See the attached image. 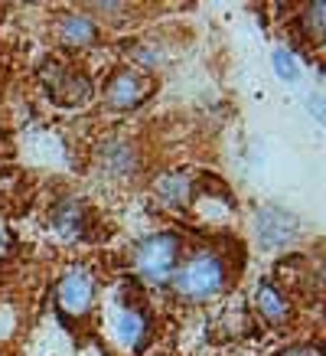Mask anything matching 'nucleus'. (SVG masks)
<instances>
[{
	"instance_id": "1",
	"label": "nucleus",
	"mask_w": 326,
	"mask_h": 356,
	"mask_svg": "<svg viewBox=\"0 0 326 356\" xmlns=\"http://www.w3.org/2000/svg\"><path fill=\"white\" fill-rule=\"evenodd\" d=\"M225 281H228L225 261L218 259V255H212V252H196L193 259L176 265L170 284H173V294L180 301L203 304L225 291Z\"/></svg>"
},
{
	"instance_id": "2",
	"label": "nucleus",
	"mask_w": 326,
	"mask_h": 356,
	"mask_svg": "<svg viewBox=\"0 0 326 356\" xmlns=\"http://www.w3.org/2000/svg\"><path fill=\"white\" fill-rule=\"evenodd\" d=\"M183 259V242L176 232H153L134 245V271L147 284H170Z\"/></svg>"
},
{
	"instance_id": "3",
	"label": "nucleus",
	"mask_w": 326,
	"mask_h": 356,
	"mask_svg": "<svg viewBox=\"0 0 326 356\" xmlns=\"http://www.w3.org/2000/svg\"><path fill=\"white\" fill-rule=\"evenodd\" d=\"M153 95V79L144 76L141 69H118L105 86V102L118 111H130L144 105Z\"/></svg>"
},
{
	"instance_id": "4",
	"label": "nucleus",
	"mask_w": 326,
	"mask_h": 356,
	"mask_svg": "<svg viewBox=\"0 0 326 356\" xmlns=\"http://www.w3.org/2000/svg\"><path fill=\"white\" fill-rule=\"evenodd\" d=\"M55 301H59V307H62L65 314L82 317V314L92 307V301H95V271L85 268V265L69 268L62 278H59Z\"/></svg>"
},
{
	"instance_id": "5",
	"label": "nucleus",
	"mask_w": 326,
	"mask_h": 356,
	"mask_svg": "<svg viewBox=\"0 0 326 356\" xmlns=\"http://www.w3.org/2000/svg\"><path fill=\"white\" fill-rule=\"evenodd\" d=\"M43 79H46V88L53 92V98H59L65 105H76V102H82V98L92 92V82H88L82 72H76V69H69V65H62V63L46 65Z\"/></svg>"
},
{
	"instance_id": "6",
	"label": "nucleus",
	"mask_w": 326,
	"mask_h": 356,
	"mask_svg": "<svg viewBox=\"0 0 326 356\" xmlns=\"http://www.w3.org/2000/svg\"><path fill=\"white\" fill-rule=\"evenodd\" d=\"M297 232H300L297 219L287 216L284 209L264 206V209L258 213V238H261V245L281 248V245H287V242H293V238H297Z\"/></svg>"
},
{
	"instance_id": "7",
	"label": "nucleus",
	"mask_w": 326,
	"mask_h": 356,
	"mask_svg": "<svg viewBox=\"0 0 326 356\" xmlns=\"http://www.w3.org/2000/svg\"><path fill=\"white\" fill-rule=\"evenodd\" d=\"M255 304H258V314L271 327L291 324L293 307H291V301H287V294H284L281 288L274 284V281H261V284H258V294H255Z\"/></svg>"
},
{
	"instance_id": "8",
	"label": "nucleus",
	"mask_w": 326,
	"mask_h": 356,
	"mask_svg": "<svg viewBox=\"0 0 326 356\" xmlns=\"http://www.w3.org/2000/svg\"><path fill=\"white\" fill-rule=\"evenodd\" d=\"M118 340L128 350H141L144 343H147V337H151V317H147V311H141V307H130V304H121L118 311Z\"/></svg>"
},
{
	"instance_id": "9",
	"label": "nucleus",
	"mask_w": 326,
	"mask_h": 356,
	"mask_svg": "<svg viewBox=\"0 0 326 356\" xmlns=\"http://www.w3.org/2000/svg\"><path fill=\"white\" fill-rule=\"evenodd\" d=\"M85 222H88V209H85V203H78L76 196H62L53 206V229L59 236L78 238L85 232Z\"/></svg>"
},
{
	"instance_id": "10",
	"label": "nucleus",
	"mask_w": 326,
	"mask_h": 356,
	"mask_svg": "<svg viewBox=\"0 0 326 356\" xmlns=\"http://www.w3.org/2000/svg\"><path fill=\"white\" fill-rule=\"evenodd\" d=\"M59 40H62L65 46H72V49L92 46V43H98V26L85 13H69V17H62V23H59Z\"/></svg>"
},
{
	"instance_id": "11",
	"label": "nucleus",
	"mask_w": 326,
	"mask_h": 356,
	"mask_svg": "<svg viewBox=\"0 0 326 356\" xmlns=\"http://www.w3.org/2000/svg\"><path fill=\"white\" fill-rule=\"evenodd\" d=\"M157 193L173 206H183L189 196H193V177L189 173H163L160 184H157Z\"/></svg>"
},
{
	"instance_id": "12",
	"label": "nucleus",
	"mask_w": 326,
	"mask_h": 356,
	"mask_svg": "<svg viewBox=\"0 0 326 356\" xmlns=\"http://www.w3.org/2000/svg\"><path fill=\"white\" fill-rule=\"evenodd\" d=\"M323 10H326L323 3H310V7H307V13H304V26L310 30V40H314V43H320V40H323V17H326Z\"/></svg>"
},
{
	"instance_id": "13",
	"label": "nucleus",
	"mask_w": 326,
	"mask_h": 356,
	"mask_svg": "<svg viewBox=\"0 0 326 356\" xmlns=\"http://www.w3.org/2000/svg\"><path fill=\"white\" fill-rule=\"evenodd\" d=\"M274 65H277V72H281L284 79H297V69H293V56L291 53L277 49V53H274Z\"/></svg>"
},
{
	"instance_id": "14",
	"label": "nucleus",
	"mask_w": 326,
	"mask_h": 356,
	"mask_svg": "<svg viewBox=\"0 0 326 356\" xmlns=\"http://www.w3.org/2000/svg\"><path fill=\"white\" fill-rule=\"evenodd\" d=\"M274 356H323V353H320L316 343H293V346H284L281 353H274Z\"/></svg>"
},
{
	"instance_id": "15",
	"label": "nucleus",
	"mask_w": 326,
	"mask_h": 356,
	"mask_svg": "<svg viewBox=\"0 0 326 356\" xmlns=\"http://www.w3.org/2000/svg\"><path fill=\"white\" fill-rule=\"evenodd\" d=\"M7 252H10V232H7V229L0 226V259H3Z\"/></svg>"
}]
</instances>
